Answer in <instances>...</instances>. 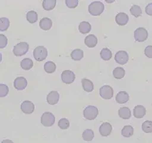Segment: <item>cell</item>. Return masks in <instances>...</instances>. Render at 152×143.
Here are the masks:
<instances>
[{"label":"cell","instance_id":"44dd1931","mask_svg":"<svg viewBox=\"0 0 152 143\" xmlns=\"http://www.w3.org/2000/svg\"><path fill=\"white\" fill-rule=\"evenodd\" d=\"M56 3V0H44L42 2V7L46 11H50L55 7Z\"/></svg>","mask_w":152,"mask_h":143},{"label":"cell","instance_id":"d590c367","mask_svg":"<svg viewBox=\"0 0 152 143\" xmlns=\"http://www.w3.org/2000/svg\"><path fill=\"white\" fill-rule=\"evenodd\" d=\"M65 3L69 8L73 9L77 7V6L79 4V1L78 0H66Z\"/></svg>","mask_w":152,"mask_h":143},{"label":"cell","instance_id":"f1b7e54d","mask_svg":"<svg viewBox=\"0 0 152 143\" xmlns=\"http://www.w3.org/2000/svg\"><path fill=\"white\" fill-rule=\"evenodd\" d=\"M82 137L83 139L85 141H91L94 137V133L93 130H90V129H86V130H84V132L82 134Z\"/></svg>","mask_w":152,"mask_h":143},{"label":"cell","instance_id":"ab89813d","mask_svg":"<svg viewBox=\"0 0 152 143\" xmlns=\"http://www.w3.org/2000/svg\"><path fill=\"white\" fill-rule=\"evenodd\" d=\"M1 143H14L12 142V140H10V139H4V140H3Z\"/></svg>","mask_w":152,"mask_h":143},{"label":"cell","instance_id":"ba28073f","mask_svg":"<svg viewBox=\"0 0 152 143\" xmlns=\"http://www.w3.org/2000/svg\"><path fill=\"white\" fill-rule=\"evenodd\" d=\"M61 78L64 83L69 84L74 82V79H75V75L71 70H65L61 73Z\"/></svg>","mask_w":152,"mask_h":143},{"label":"cell","instance_id":"5bb4252c","mask_svg":"<svg viewBox=\"0 0 152 143\" xmlns=\"http://www.w3.org/2000/svg\"><path fill=\"white\" fill-rule=\"evenodd\" d=\"M116 22L120 26L126 25L128 23L129 21V17L126 14L124 13V12H120V13L117 14L116 16Z\"/></svg>","mask_w":152,"mask_h":143},{"label":"cell","instance_id":"74e56055","mask_svg":"<svg viewBox=\"0 0 152 143\" xmlns=\"http://www.w3.org/2000/svg\"><path fill=\"white\" fill-rule=\"evenodd\" d=\"M144 54L147 57L152 58V46H147L144 49Z\"/></svg>","mask_w":152,"mask_h":143},{"label":"cell","instance_id":"f546056e","mask_svg":"<svg viewBox=\"0 0 152 143\" xmlns=\"http://www.w3.org/2000/svg\"><path fill=\"white\" fill-rule=\"evenodd\" d=\"M26 19L29 23L31 24H34L37 21L38 19V15H37V13L34 11H30L27 12L26 14Z\"/></svg>","mask_w":152,"mask_h":143},{"label":"cell","instance_id":"9a60e30c","mask_svg":"<svg viewBox=\"0 0 152 143\" xmlns=\"http://www.w3.org/2000/svg\"><path fill=\"white\" fill-rule=\"evenodd\" d=\"M97 42H98L97 37L94 34L88 35L87 37H86L85 40H84V43H85L86 46H87L89 48L94 47L97 45Z\"/></svg>","mask_w":152,"mask_h":143},{"label":"cell","instance_id":"484cf974","mask_svg":"<svg viewBox=\"0 0 152 143\" xmlns=\"http://www.w3.org/2000/svg\"><path fill=\"white\" fill-rule=\"evenodd\" d=\"M100 56L102 59L105 61L110 60L111 56H112V53L108 48H104L102 49L100 52Z\"/></svg>","mask_w":152,"mask_h":143},{"label":"cell","instance_id":"9c48e42d","mask_svg":"<svg viewBox=\"0 0 152 143\" xmlns=\"http://www.w3.org/2000/svg\"><path fill=\"white\" fill-rule=\"evenodd\" d=\"M115 61L118 64L125 65L129 60V54L125 51H119L115 54Z\"/></svg>","mask_w":152,"mask_h":143},{"label":"cell","instance_id":"7a4b0ae2","mask_svg":"<svg viewBox=\"0 0 152 143\" xmlns=\"http://www.w3.org/2000/svg\"><path fill=\"white\" fill-rule=\"evenodd\" d=\"M47 54H48L47 49L44 46H38L33 51L34 57L38 62L45 60L47 58Z\"/></svg>","mask_w":152,"mask_h":143},{"label":"cell","instance_id":"83f0119b","mask_svg":"<svg viewBox=\"0 0 152 143\" xmlns=\"http://www.w3.org/2000/svg\"><path fill=\"white\" fill-rule=\"evenodd\" d=\"M134 134V128L131 125H126L121 130V135L124 137H129L133 135Z\"/></svg>","mask_w":152,"mask_h":143},{"label":"cell","instance_id":"d4e9b609","mask_svg":"<svg viewBox=\"0 0 152 143\" xmlns=\"http://www.w3.org/2000/svg\"><path fill=\"white\" fill-rule=\"evenodd\" d=\"M44 69H45L46 72H47V73L49 74H51L56 71V65L54 64L53 62L49 61L45 63V66H44Z\"/></svg>","mask_w":152,"mask_h":143},{"label":"cell","instance_id":"ffe728a7","mask_svg":"<svg viewBox=\"0 0 152 143\" xmlns=\"http://www.w3.org/2000/svg\"><path fill=\"white\" fill-rule=\"evenodd\" d=\"M119 116L124 120H128L131 117L130 109L127 107H121L119 109Z\"/></svg>","mask_w":152,"mask_h":143},{"label":"cell","instance_id":"1f68e13d","mask_svg":"<svg viewBox=\"0 0 152 143\" xmlns=\"http://www.w3.org/2000/svg\"><path fill=\"white\" fill-rule=\"evenodd\" d=\"M130 12L132 15L134 16L135 17H139L142 15V11H141V9L139 6L138 5H134L132 7V8L130 9Z\"/></svg>","mask_w":152,"mask_h":143},{"label":"cell","instance_id":"8992f818","mask_svg":"<svg viewBox=\"0 0 152 143\" xmlns=\"http://www.w3.org/2000/svg\"><path fill=\"white\" fill-rule=\"evenodd\" d=\"M134 38L139 42H143L148 38V32L143 27L138 28L134 32Z\"/></svg>","mask_w":152,"mask_h":143},{"label":"cell","instance_id":"d6986e66","mask_svg":"<svg viewBox=\"0 0 152 143\" xmlns=\"http://www.w3.org/2000/svg\"><path fill=\"white\" fill-rule=\"evenodd\" d=\"M82 87L84 90L87 92H91L93 91L94 89V84L91 81H90L89 79H87L86 78H84L82 79Z\"/></svg>","mask_w":152,"mask_h":143},{"label":"cell","instance_id":"e575fe53","mask_svg":"<svg viewBox=\"0 0 152 143\" xmlns=\"http://www.w3.org/2000/svg\"><path fill=\"white\" fill-rule=\"evenodd\" d=\"M9 92V88L6 84H0V97L3 98V97L7 96Z\"/></svg>","mask_w":152,"mask_h":143},{"label":"cell","instance_id":"836d02e7","mask_svg":"<svg viewBox=\"0 0 152 143\" xmlns=\"http://www.w3.org/2000/svg\"><path fill=\"white\" fill-rule=\"evenodd\" d=\"M58 126L62 130H66L69 127V122L66 118H62L59 121L58 123Z\"/></svg>","mask_w":152,"mask_h":143},{"label":"cell","instance_id":"52a82bcc","mask_svg":"<svg viewBox=\"0 0 152 143\" xmlns=\"http://www.w3.org/2000/svg\"><path fill=\"white\" fill-rule=\"evenodd\" d=\"M99 95L103 99L105 100H110L113 98L114 90L112 87L109 85H104L99 89Z\"/></svg>","mask_w":152,"mask_h":143},{"label":"cell","instance_id":"f35d334b","mask_svg":"<svg viewBox=\"0 0 152 143\" xmlns=\"http://www.w3.org/2000/svg\"><path fill=\"white\" fill-rule=\"evenodd\" d=\"M146 13L148 15L152 16V3H149L146 7Z\"/></svg>","mask_w":152,"mask_h":143},{"label":"cell","instance_id":"4fadbf2b","mask_svg":"<svg viewBox=\"0 0 152 143\" xmlns=\"http://www.w3.org/2000/svg\"><path fill=\"white\" fill-rule=\"evenodd\" d=\"M59 100V94L56 91L50 92L47 97V102L51 105H56Z\"/></svg>","mask_w":152,"mask_h":143},{"label":"cell","instance_id":"cb8c5ba5","mask_svg":"<svg viewBox=\"0 0 152 143\" xmlns=\"http://www.w3.org/2000/svg\"><path fill=\"white\" fill-rule=\"evenodd\" d=\"M20 65L23 70H29L32 68L34 62L31 59H29V58H25V59H24L22 62H21Z\"/></svg>","mask_w":152,"mask_h":143},{"label":"cell","instance_id":"3957f363","mask_svg":"<svg viewBox=\"0 0 152 143\" xmlns=\"http://www.w3.org/2000/svg\"><path fill=\"white\" fill-rule=\"evenodd\" d=\"M29 48V46L26 42H19L14 47L13 53L17 56H23L27 53Z\"/></svg>","mask_w":152,"mask_h":143},{"label":"cell","instance_id":"30bf717a","mask_svg":"<svg viewBox=\"0 0 152 143\" xmlns=\"http://www.w3.org/2000/svg\"><path fill=\"white\" fill-rule=\"evenodd\" d=\"M14 86L18 90H23L27 86V81L23 77H19L14 81Z\"/></svg>","mask_w":152,"mask_h":143},{"label":"cell","instance_id":"ac0fdd59","mask_svg":"<svg viewBox=\"0 0 152 143\" xmlns=\"http://www.w3.org/2000/svg\"><path fill=\"white\" fill-rule=\"evenodd\" d=\"M39 26L41 29H42L45 31L49 30L52 26V20L49 18H47V17L42 18L41 20H40Z\"/></svg>","mask_w":152,"mask_h":143},{"label":"cell","instance_id":"4316f807","mask_svg":"<svg viewBox=\"0 0 152 143\" xmlns=\"http://www.w3.org/2000/svg\"><path fill=\"white\" fill-rule=\"evenodd\" d=\"M113 75L117 79H122L125 75V70L122 67H116L113 71Z\"/></svg>","mask_w":152,"mask_h":143},{"label":"cell","instance_id":"4dcf8cb0","mask_svg":"<svg viewBox=\"0 0 152 143\" xmlns=\"http://www.w3.org/2000/svg\"><path fill=\"white\" fill-rule=\"evenodd\" d=\"M10 26V20L5 17H1L0 19V31H6Z\"/></svg>","mask_w":152,"mask_h":143},{"label":"cell","instance_id":"e0dca14e","mask_svg":"<svg viewBox=\"0 0 152 143\" xmlns=\"http://www.w3.org/2000/svg\"><path fill=\"white\" fill-rule=\"evenodd\" d=\"M146 114V109L144 106L142 105H137L134 107V116L136 118L140 119L144 117Z\"/></svg>","mask_w":152,"mask_h":143},{"label":"cell","instance_id":"d6a6232c","mask_svg":"<svg viewBox=\"0 0 152 143\" xmlns=\"http://www.w3.org/2000/svg\"><path fill=\"white\" fill-rule=\"evenodd\" d=\"M142 130L146 133L152 132V121H145L142 124Z\"/></svg>","mask_w":152,"mask_h":143},{"label":"cell","instance_id":"7c38bea8","mask_svg":"<svg viewBox=\"0 0 152 143\" xmlns=\"http://www.w3.org/2000/svg\"><path fill=\"white\" fill-rule=\"evenodd\" d=\"M111 131H112V127L109 122H104L99 128V132L101 135L103 137L109 136L111 134Z\"/></svg>","mask_w":152,"mask_h":143},{"label":"cell","instance_id":"5b68a950","mask_svg":"<svg viewBox=\"0 0 152 143\" xmlns=\"http://www.w3.org/2000/svg\"><path fill=\"white\" fill-rule=\"evenodd\" d=\"M42 124L45 127H50L55 122V117L52 112H46L42 114L41 118Z\"/></svg>","mask_w":152,"mask_h":143},{"label":"cell","instance_id":"6da1fadb","mask_svg":"<svg viewBox=\"0 0 152 143\" xmlns=\"http://www.w3.org/2000/svg\"><path fill=\"white\" fill-rule=\"evenodd\" d=\"M104 10V5L101 1H93L89 6V12L91 15L99 16Z\"/></svg>","mask_w":152,"mask_h":143},{"label":"cell","instance_id":"8d00e7d4","mask_svg":"<svg viewBox=\"0 0 152 143\" xmlns=\"http://www.w3.org/2000/svg\"><path fill=\"white\" fill-rule=\"evenodd\" d=\"M7 38L4 34H0V48L3 49L7 45Z\"/></svg>","mask_w":152,"mask_h":143},{"label":"cell","instance_id":"8fae6325","mask_svg":"<svg viewBox=\"0 0 152 143\" xmlns=\"http://www.w3.org/2000/svg\"><path fill=\"white\" fill-rule=\"evenodd\" d=\"M21 109L25 114H31L34 110V105L31 101H24L21 105Z\"/></svg>","mask_w":152,"mask_h":143},{"label":"cell","instance_id":"7402d4cb","mask_svg":"<svg viewBox=\"0 0 152 143\" xmlns=\"http://www.w3.org/2000/svg\"><path fill=\"white\" fill-rule=\"evenodd\" d=\"M91 26L88 22H82L79 25V30L82 34H88L91 31Z\"/></svg>","mask_w":152,"mask_h":143},{"label":"cell","instance_id":"277c9868","mask_svg":"<svg viewBox=\"0 0 152 143\" xmlns=\"http://www.w3.org/2000/svg\"><path fill=\"white\" fill-rule=\"evenodd\" d=\"M84 117L86 118V120H93L95 118L97 117L99 114V110L94 106H88L84 109Z\"/></svg>","mask_w":152,"mask_h":143},{"label":"cell","instance_id":"2e32d148","mask_svg":"<svg viewBox=\"0 0 152 143\" xmlns=\"http://www.w3.org/2000/svg\"><path fill=\"white\" fill-rule=\"evenodd\" d=\"M129 100V95L126 92L121 91L118 93L116 96V101L119 104L126 103Z\"/></svg>","mask_w":152,"mask_h":143},{"label":"cell","instance_id":"603a6c76","mask_svg":"<svg viewBox=\"0 0 152 143\" xmlns=\"http://www.w3.org/2000/svg\"><path fill=\"white\" fill-rule=\"evenodd\" d=\"M84 56V52L82 49H76L71 53V57L72 59L75 61H79L82 59Z\"/></svg>","mask_w":152,"mask_h":143}]
</instances>
